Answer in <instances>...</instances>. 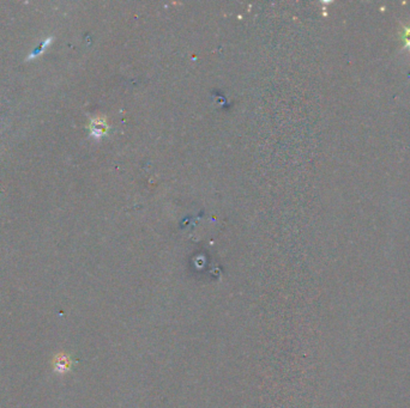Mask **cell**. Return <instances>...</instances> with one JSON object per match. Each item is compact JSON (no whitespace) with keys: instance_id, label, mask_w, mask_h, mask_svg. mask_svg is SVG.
Masks as SVG:
<instances>
[{"instance_id":"obj_1","label":"cell","mask_w":410,"mask_h":408,"mask_svg":"<svg viewBox=\"0 0 410 408\" xmlns=\"http://www.w3.org/2000/svg\"><path fill=\"white\" fill-rule=\"evenodd\" d=\"M72 366V361L70 358V355L65 354V353H59L56 358L53 359V368L56 370V372L64 373L68 371Z\"/></svg>"},{"instance_id":"obj_2","label":"cell","mask_w":410,"mask_h":408,"mask_svg":"<svg viewBox=\"0 0 410 408\" xmlns=\"http://www.w3.org/2000/svg\"><path fill=\"white\" fill-rule=\"evenodd\" d=\"M403 37H404V41H405V43H406V44H408V46L410 47V28H409V29H406V30H405V33H404V36H403Z\"/></svg>"}]
</instances>
